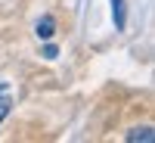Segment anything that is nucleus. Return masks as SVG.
Listing matches in <instances>:
<instances>
[{"instance_id": "nucleus-4", "label": "nucleus", "mask_w": 155, "mask_h": 143, "mask_svg": "<svg viewBox=\"0 0 155 143\" xmlns=\"http://www.w3.org/2000/svg\"><path fill=\"white\" fill-rule=\"evenodd\" d=\"M6 112H9V90L0 87V121L6 118Z\"/></svg>"}, {"instance_id": "nucleus-3", "label": "nucleus", "mask_w": 155, "mask_h": 143, "mask_svg": "<svg viewBox=\"0 0 155 143\" xmlns=\"http://www.w3.org/2000/svg\"><path fill=\"white\" fill-rule=\"evenodd\" d=\"M112 12H115V25L124 28V0H112Z\"/></svg>"}, {"instance_id": "nucleus-1", "label": "nucleus", "mask_w": 155, "mask_h": 143, "mask_svg": "<svg viewBox=\"0 0 155 143\" xmlns=\"http://www.w3.org/2000/svg\"><path fill=\"white\" fill-rule=\"evenodd\" d=\"M53 28H56V22L50 19V16H44L41 22H37V37H44V41H47V37H53Z\"/></svg>"}, {"instance_id": "nucleus-2", "label": "nucleus", "mask_w": 155, "mask_h": 143, "mask_svg": "<svg viewBox=\"0 0 155 143\" xmlns=\"http://www.w3.org/2000/svg\"><path fill=\"white\" fill-rule=\"evenodd\" d=\"M152 128H137V131H130L127 134V140H143V143H152Z\"/></svg>"}, {"instance_id": "nucleus-5", "label": "nucleus", "mask_w": 155, "mask_h": 143, "mask_svg": "<svg viewBox=\"0 0 155 143\" xmlns=\"http://www.w3.org/2000/svg\"><path fill=\"white\" fill-rule=\"evenodd\" d=\"M44 56H47V59H56V47H53V44L44 47Z\"/></svg>"}]
</instances>
